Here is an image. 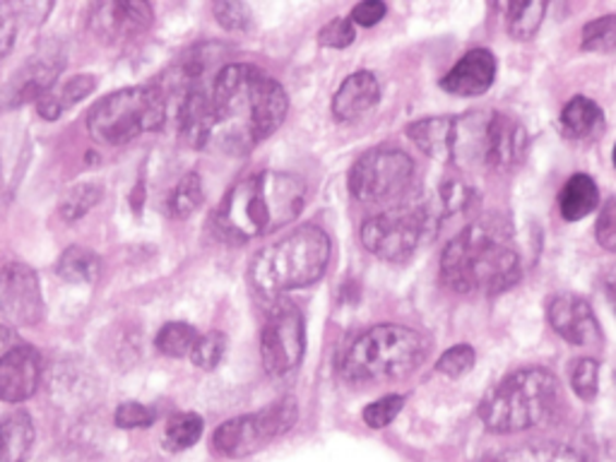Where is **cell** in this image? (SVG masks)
I'll list each match as a JSON object with an SVG mask.
<instances>
[{"label": "cell", "instance_id": "obj_1", "mask_svg": "<svg viewBox=\"0 0 616 462\" xmlns=\"http://www.w3.org/2000/svg\"><path fill=\"white\" fill-rule=\"evenodd\" d=\"M287 109V92L273 75L249 63H229L185 89L169 113L189 145L241 157L280 129Z\"/></svg>", "mask_w": 616, "mask_h": 462}, {"label": "cell", "instance_id": "obj_2", "mask_svg": "<svg viewBox=\"0 0 616 462\" xmlns=\"http://www.w3.org/2000/svg\"><path fill=\"white\" fill-rule=\"evenodd\" d=\"M306 205V183L294 173L258 171L241 179L219 203L215 227L227 241L258 239L294 222Z\"/></svg>", "mask_w": 616, "mask_h": 462}, {"label": "cell", "instance_id": "obj_3", "mask_svg": "<svg viewBox=\"0 0 616 462\" xmlns=\"http://www.w3.org/2000/svg\"><path fill=\"white\" fill-rule=\"evenodd\" d=\"M520 275V253L510 241V229L496 222L468 224L440 256V277L458 294L506 292Z\"/></svg>", "mask_w": 616, "mask_h": 462}, {"label": "cell", "instance_id": "obj_4", "mask_svg": "<svg viewBox=\"0 0 616 462\" xmlns=\"http://www.w3.org/2000/svg\"><path fill=\"white\" fill-rule=\"evenodd\" d=\"M428 354V342L420 332L404 326L369 328L347 346L340 374L352 386H378L407 378L420 368Z\"/></svg>", "mask_w": 616, "mask_h": 462}, {"label": "cell", "instance_id": "obj_5", "mask_svg": "<svg viewBox=\"0 0 616 462\" xmlns=\"http://www.w3.org/2000/svg\"><path fill=\"white\" fill-rule=\"evenodd\" d=\"M330 236L321 227H299L253 258L249 277L255 292L277 299L318 282L330 263Z\"/></svg>", "mask_w": 616, "mask_h": 462}, {"label": "cell", "instance_id": "obj_6", "mask_svg": "<svg viewBox=\"0 0 616 462\" xmlns=\"http://www.w3.org/2000/svg\"><path fill=\"white\" fill-rule=\"evenodd\" d=\"M528 153V131L502 111H472L452 119L450 161L468 171H508Z\"/></svg>", "mask_w": 616, "mask_h": 462}, {"label": "cell", "instance_id": "obj_7", "mask_svg": "<svg viewBox=\"0 0 616 462\" xmlns=\"http://www.w3.org/2000/svg\"><path fill=\"white\" fill-rule=\"evenodd\" d=\"M559 400V380L540 366L518 368L480 402V420L494 434H516L549 417Z\"/></svg>", "mask_w": 616, "mask_h": 462}, {"label": "cell", "instance_id": "obj_8", "mask_svg": "<svg viewBox=\"0 0 616 462\" xmlns=\"http://www.w3.org/2000/svg\"><path fill=\"white\" fill-rule=\"evenodd\" d=\"M169 121L167 99L157 85L125 87L99 99L87 113V131L97 143L119 147L157 133Z\"/></svg>", "mask_w": 616, "mask_h": 462}, {"label": "cell", "instance_id": "obj_9", "mask_svg": "<svg viewBox=\"0 0 616 462\" xmlns=\"http://www.w3.org/2000/svg\"><path fill=\"white\" fill-rule=\"evenodd\" d=\"M416 167L410 155L395 147L369 149L350 171V193L359 203H398L414 189Z\"/></svg>", "mask_w": 616, "mask_h": 462}, {"label": "cell", "instance_id": "obj_10", "mask_svg": "<svg viewBox=\"0 0 616 462\" xmlns=\"http://www.w3.org/2000/svg\"><path fill=\"white\" fill-rule=\"evenodd\" d=\"M438 227L424 205H400L388 212L369 217L362 224V244L376 258L388 263H402L412 258L416 246L426 234Z\"/></svg>", "mask_w": 616, "mask_h": 462}, {"label": "cell", "instance_id": "obj_11", "mask_svg": "<svg viewBox=\"0 0 616 462\" xmlns=\"http://www.w3.org/2000/svg\"><path fill=\"white\" fill-rule=\"evenodd\" d=\"M299 420V408L294 398H282L273 404H267L265 410L243 414L225 422L213 436V448L217 455L222 458H246L258 453L275 438L287 434Z\"/></svg>", "mask_w": 616, "mask_h": 462}, {"label": "cell", "instance_id": "obj_12", "mask_svg": "<svg viewBox=\"0 0 616 462\" xmlns=\"http://www.w3.org/2000/svg\"><path fill=\"white\" fill-rule=\"evenodd\" d=\"M306 323L292 302H275L261 332V360L270 376H287L304 360Z\"/></svg>", "mask_w": 616, "mask_h": 462}, {"label": "cell", "instance_id": "obj_13", "mask_svg": "<svg viewBox=\"0 0 616 462\" xmlns=\"http://www.w3.org/2000/svg\"><path fill=\"white\" fill-rule=\"evenodd\" d=\"M155 25V10L143 0H109L89 8L87 27L104 44H123L143 37Z\"/></svg>", "mask_w": 616, "mask_h": 462}, {"label": "cell", "instance_id": "obj_14", "mask_svg": "<svg viewBox=\"0 0 616 462\" xmlns=\"http://www.w3.org/2000/svg\"><path fill=\"white\" fill-rule=\"evenodd\" d=\"M0 314L17 328H32L44 318L39 275L29 265L10 263L0 270Z\"/></svg>", "mask_w": 616, "mask_h": 462}, {"label": "cell", "instance_id": "obj_15", "mask_svg": "<svg viewBox=\"0 0 616 462\" xmlns=\"http://www.w3.org/2000/svg\"><path fill=\"white\" fill-rule=\"evenodd\" d=\"M63 53L58 49H44L32 56L20 71L0 87V111L17 109L27 101H39L49 92L63 71Z\"/></svg>", "mask_w": 616, "mask_h": 462}, {"label": "cell", "instance_id": "obj_16", "mask_svg": "<svg viewBox=\"0 0 616 462\" xmlns=\"http://www.w3.org/2000/svg\"><path fill=\"white\" fill-rule=\"evenodd\" d=\"M41 380V356L32 344H13L0 356V400L17 404L29 400Z\"/></svg>", "mask_w": 616, "mask_h": 462}, {"label": "cell", "instance_id": "obj_17", "mask_svg": "<svg viewBox=\"0 0 616 462\" xmlns=\"http://www.w3.org/2000/svg\"><path fill=\"white\" fill-rule=\"evenodd\" d=\"M549 326L561 335L566 342L578 344V346H590L602 340L600 323L592 314V306L576 294H559L552 299L549 311Z\"/></svg>", "mask_w": 616, "mask_h": 462}, {"label": "cell", "instance_id": "obj_18", "mask_svg": "<svg viewBox=\"0 0 616 462\" xmlns=\"http://www.w3.org/2000/svg\"><path fill=\"white\" fill-rule=\"evenodd\" d=\"M496 80V58L486 49H474L464 53L452 65V71L440 80V87L456 97H480L494 85Z\"/></svg>", "mask_w": 616, "mask_h": 462}, {"label": "cell", "instance_id": "obj_19", "mask_svg": "<svg viewBox=\"0 0 616 462\" xmlns=\"http://www.w3.org/2000/svg\"><path fill=\"white\" fill-rule=\"evenodd\" d=\"M381 99V87L374 73L359 71L350 75L333 97V113L337 121H354L374 109Z\"/></svg>", "mask_w": 616, "mask_h": 462}, {"label": "cell", "instance_id": "obj_20", "mask_svg": "<svg viewBox=\"0 0 616 462\" xmlns=\"http://www.w3.org/2000/svg\"><path fill=\"white\" fill-rule=\"evenodd\" d=\"M97 89V77L95 75H77L65 80L63 85H53L46 95L37 101V111L41 119L56 121L61 119L65 111H71L75 104L89 97Z\"/></svg>", "mask_w": 616, "mask_h": 462}, {"label": "cell", "instance_id": "obj_21", "mask_svg": "<svg viewBox=\"0 0 616 462\" xmlns=\"http://www.w3.org/2000/svg\"><path fill=\"white\" fill-rule=\"evenodd\" d=\"M410 141L422 149L426 157L436 161H450L452 147V119L448 115H434V119H422L407 125Z\"/></svg>", "mask_w": 616, "mask_h": 462}, {"label": "cell", "instance_id": "obj_22", "mask_svg": "<svg viewBox=\"0 0 616 462\" xmlns=\"http://www.w3.org/2000/svg\"><path fill=\"white\" fill-rule=\"evenodd\" d=\"M600 205V189L588 173H573L559 193V210L566 222H580Z\"/></svg>", "mask_w": 616, "mask_h": 462}, {"label": "cell", "instance_id": "obj_23", "mask_svg": "<svg viewBox=\"0 0 616 462\" xmlns=\"http://www.w3.org/2000/svg\"><path fill=\"white\" fill-rule=\"evenodd\" d=\"M34 446V422L27 412H15L0 424V462H27Z\"/></svg>", "mask_w": 616, "mask_h": 462}, {"label": "cell", "instance_id": "obj_24", "mask_svg": "<svg viewBox=\"0 0 616 462\" xmlns=\"http://www.w3.org/2000/svg\"><path fill=\"white\" fill-rule=\"evenodd\" d=\"M564 133L573 141H588L604 129V113L588 97H573L561 111Z\"/></svg>", "mask_w": 616, "mask_h": 462}, {"label": "cell", "instance_id": "obj_25", "mask_svg": "<svg viewBox=\"0 0 616 462\" xmlns=\"http://www.w3.org/2000/svg\"><path fill=\"white\" fill-rule=\"evenodd\" d=\"M56 272L71 284H89L101 272V260L95 251L85 246H71L61 253L56 263Z\"/></svg>", "mask_w": 616, "mask_h": 462}, {"label": "cell", "instance_id": "obj_26", "mask_svg": "<svg viewBox=\"0 0 616 462\" xmlns=\"http://www.w3.org/2000/svg\"><path fill=\"white\" fill-rule=\"evenodd\" d=\"M203 420L201 414L195 412H179L167 422L165 429V446L173 453H181V450L193 448L203 436Z\"/></svg>", "mask_w": 616, "mask_h": 462}, {"label": "cell", "instance_id": "obj_27", "mask_svg": "<svg viewBox=\"0 0 616 462\" xmlns=\"http://www.w3.org/2000/svg\"><path fill=\"white\" fill-rule=\"evenodd\" d=\"M197 338H201V335H197V330L189 326V323H167V326L157 332L155 346L165 356L181 360V356H191Z\"/></svg>", "mask_w": 616, "mask_h": 462}, {"label": "cell", "instance_id": "obj_28", "mask_svg": "<svg viewBox=\"0 0 616 462\" xmlns=\"http://www.w3.org/2000/svg\"><path fill=\"white\" fill-rule=\"evenodd\" d=\"M201 203H203V181L195 171H191L185 173V177L179 181V186L171 191L167 200V212L169 217L185 219L201 207Z\"/></svg>", "mask_w": 616, "mask_h": 462}, {"label": "cell", "instance_id": "obj_29", "mask_svg": "<svg viewBox=\"0 0 616 462\" xmlns=\"http://www.w3.org/2000/svg\"><path fill=\"white\" fill-rule=\"evenodd\" d=\"M494 462H585L583 455L576 453L568 446H556V443H542V446H526L516 448L510 453H504Z\"/></svg>", "mask_w": 616, "mask_h": 462}, {"label": "cell", "instance_id": "obj_30", "mask_svg": "<svg viewBox=\"0 0 616 462\" xmlns=\"http://www.w3.org/2000/svg\"><path fill=\"white\" fill-rule=\"evenodd\" d=\"M546 13V3L542 0H528V3H514L508 8V32L510 37L520 41L530 39L540 29Z\"/></svg>", "mask_w": 616, "mask_h": 462}, {"label": "cell", "instance_id": "obj_31", "mask_svg": "<svg viewBox=\"0 0 616 462\" xmlns=\"http://www.w3.org/2000/svg\"><path fill=\"white\" fill-rule=\"evenodd\" d=\"M585 51L592 53H614L616 51V15H604L588 22L583 27V41H580Z\"/></svg>", "mask_w": 616, "mask_h": 462}, {"label": "cell", "instance_id": "obj_32", "mask_svg": "<svg viewBox=\"0 0 616 462\" xmlns=\"http://www.w3.org/2000/svg\"><path fill=\"white\" fill-rule=\"evenodd\" d=\"M227 352V335L219 330H210L197 338L193 352H191V362L203 368V372H213V368L219 366L222 356Z\"/></svg>", "mask_w": 616, "mask_h": 462}, {"label": "cell", "instance_id": "obj_33", "mask_svg": "<svg viewBox=\"0 0 616 462\" xmlns=\"http://www.w3.org/2000/svg\"><path fill=\"white\" fill-rule=\"evenodd\" d=\"M99 200H101L99 186H95V183H80V186L65 193V198L61 203V215L63 219H68V222H73V219L85 217Z\"/></svg>", "mask_w": 616, "mask_h": 462}, {"label": "cell", "instance_id": "obj_34", "mask_svg": "<svg viewBox=\"0 0 616 462\" xmlns=\"http://www.w3.org/2000/svg\"><path fill=\"white\" fill-rule=\"evenodd\" d=\"M597 378H600V366L595 360H578L571 366V388L580 400L590 402L597 396Z\"/></svg>", "mask_w": 616, "mask_h": 462}, {"label": "cell", "instance_id": "obj_35", "mask_svg": "<svg viewBox=\"0 0 616 462\" xmlns=\"http://www.w3.org/2000/svg\"><path fill=\"white\" fill-rule=\"evenodd\" d=\"M474 360H476V356H474V350L470 344H456V346H450V350L440 354V360L436 362V368L448 378H460L474 366Z\"/></svg>", "mask_w": 616, "mask_h": 462}, {"label": "cell", "instance_id": "obj_36", "mask_svg": "<svg viewBox=\"0 0 616 462\" xmlns=\"http://www.w3.org/2000/svg\"><path fill=\"white\" fill-rule=\"evenodd\" d=\"M402 408H404L402 396H386L369 404L364 410V422L371 426V429H386V426L402 412Z\"/></svg>", "mask_w": 616, "mask_h": 462}, {"label": "cell", "instance_id": "obj_37", "mask_svg": "<svg viewBox=\"0 0 616 462\" xmlns=\"http://www.w3.org/2000/svg\"><path fill=\"white\" fill-rule=\"evenodd\" d=\"M155 420L157 412L143 402H123L113 414V422L121 429H147V426L155 424Z\"/></svg>", "mask_w": 616, "mask_h": 462}, {"label": "cell", "instance_id": "obj_38", "mask_svg": "<svg viewBox=\"0 0 616 462\" xmlns=\"http://www.w3.org/2000/svg\"><path fill=\"white\" fill-rule=\"evenodd\" d=\"M213 13H215L219 25L229 29V32L249 29L251 20H253L249 5H243V3H215Z\"/></svg>", "mask_w": 616, "mask_h": 462}, {"label": "cell", "instance_id": "obj_39", "mask_svg": "<svg viewBox=\"0 0 616 462\" xmlns=\"http://www.w3.org/2000/svg\"><path fill=\"white\" fill-rule=\"evenodd\" d=\"M354 39H357L354 25H352L350 20H345V17L330 20L328 25H325L318 32V41L323 46H328V49H347V46H350Z\"/></svg>", "mask_w": 616, "mask_h": 462}, {"label": "cell", "instance_id": "obj_40", "mask_svg": "<svg viewBox=\"0 0 616 462\" xmlns=\"http://www.w3.org/2000/svg\"><path fill=\"white\" fill-rule=\"evenodd\" d=\"M595 234L602 248L616 251V198H609L597 217Z\"/></svg>", "mask_w": 616, "mask_h": 462}, {"label": "cell", "instance_id": "obj_41", "mask_svg": "<svg viewBox=\"0 0 616 462\" xmlns=\"http://www.w3.org/2000/svg\"><path fill=\"white\" fill-rule=\"evenodd\" d=\"M386 13H388L386 3H381V0H366V3H359L352 10L350 22L359 27H374L383 17H386Z\"/></svg>", "mask_w": 616, "mask_h": 462}, {"label": "cell", "instance_id": "obj_42", "mask_svg": "<svg viewBox=\"0 0 616 462\" xmlns=\"http://www.w3.org/2000/svg\"><path fill=\"white\" fill-rule=\"evenodd\" d=\"M17 37V17L10 8H0V61L13 49Z\"/></svg>", "mask_w": 616, "mask_h": 462}, {"label": "cell", "instance_id": "obj_43", "mask_svg": "<svg viewBox=\"0 0 616 462\" xmlns=\"http://www.w3.org/2000/svg\"><path fill=\"white\" fill-rule=\"evenodd\" d=\"M609 287L616 289V265H614V270H612V275H609Z\"/></svg>", "mask_w": 616, "mask_h": 462}, {"label": "cell", "instance_id": "obj_44", "mask_svg": "<svg viewBox=\"0 0 616 462\" xmlns=\"http://www.w3.org/2000/svg\"><path fill=\"white\" fill-rule=\"evenodd\" d=\"M614 167H616V145H614Z\"/></svg>", "mask_w": 616, "mask_h": 462}]
</instances>
